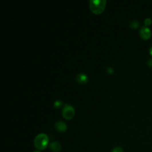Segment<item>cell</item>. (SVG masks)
Masks as SVG:
<instances>
[{
  "label": "cell",
  "mask_w": 152,
  "mask_h": 152,
  "mask_svg": "<svg viewBox=\"0 0 152 152\" xmlns=\"http://www.w3.org/2000/svg\"><path fill=\"white\" fill-rule=\"evenodd\" d=\"M49 144V138L45 133L39 134L34 140V146L38 150H44L46 149Z\"/></svg>",
  "instance_id": "1"
},
{
  "label": "cell",
  "mask_w": 152,
  "mask_h": 152,
  "mask_svg": "<svg viewBox=\"0 0 152 152\" xmlns=\"http://www.w3.org/2000/svg\"><path fill=\"white\" fill-rule=\"evenodd\" d=\"M106 4V0H90L89 1L90 9L96 14H99L103 11Z\"/></svg>",
  "instance_id": "2"
},
{
  "label": "cell",
  "mask_w": 152,
  "mask_h": 152,
  "mask_svg": "<svg viewBox=\"0 0 152 152\" xmlns=\"http://www.w3.org/2000/svg\"><path fill=\"white\" fill-rule=\"evenodd\" d=\"M62 114L65 119H71L75 115L74 108L68 104H65L62 110Z\"/></svg>",
  "instance_id": "3"
},
{
  "label": "cell",
  "mask_w": 152,
  "mask_h": 152,
  "mask_svg": "<svg viewBox=\"0 0 152 152\" xmlns=\"http://www.w3.org/2000/svg\"><path fill=\"white\" fill-rule=\"evenodd\" d=\"M139 34L143 39H148L151 35V31L148 27L144 26L140 28Z\"/></svg>",
  "instance_id": "4"
},
{
  "label": "cell",
  "mask_w": 152,
  "mask_h": 152,
  "mask_svg": "<svg viewBox=\"0 0 152 152\" xmlns=\"http://www.w3.org/2000/svg\"><path fill=\"white\" fill-rule=\"evenodd\" d=\"M55 127L58 131L63 133L65 132L67 129V125L66 124L62 121H58L55 124Z\"/></svg>",
  "instance_id": "5"
},
{
  "label": "cell",
  "mask_w": 152,
  "mask_h": 152,
  "mask_svg": "<svg viewBox=\"0 0 152 152\" xmlns=\"http://www.w3.org/2000/svg\"><path fill=\"white\" fill-rule=\"evenodd\" d=\"M50 148L53 152H60L62 149V146L60 142L55 141L50 144Z\"/></svg>",
  "instance_id": "6"
},
{
  "label": "cell",
  "mask_w": 152,
  "mask_h": 152,
  "mask_svg": "<svg viewBox=\"0 0 152 152\" xmlns=\"http://www.w3.org/2000/svg\"><path fill=\"white\" fill-rule=\"evenodd\" d=\"M77 81L82 84H84L88 81V77L84 73H79L76 76Z\"/></svg>",
  "instance_id": "7"
},
{
  "label": "cell",
  "mask_w": 152,
  "mask_h": 152,
  "mask_svg": "<svg viewBox=\"0 0 152 152\" xmlns=\"http://www.w3.org/2000/svg\"><path fill=\"white\" fill-rule=\"evenodd\" d=\"M130 27L133 29H137L139 26V22L137 20H133L130 23Z\"/></svg>",
  "instance_id": "8"
},
{
  "label": "cell",
  "mask_w": 152,
  "mask_h": 152,
  "mask_svg": "<svg viewBox=\"0 0 152 152\" xmlns=\"http://www.w3.org/2000/svg\"><path fill=\"white\" fill-rule=\"evenodd\" d=\"M111 152H124V150L121 147L117 146L114 148Z\"/></svg>",
  "instance_id": "9"
},
{
  "label": "cell",
  "mask_w": 152,
  "mask_h": 152,
  "mask_svg": "<svg viewBox=\"0 0 152 152\" xmlns=\"http://www.w3.org/2000/svg\"><path fill=\"white\" fill-rule=\"evenodd\" d=\"M144 22H145V26L147 27L148 26H150L151 25V23H152V20H151V19L150 18L147 17V18H146L145 19V21H144Z\"/></svg>",
  "instance_id": "10"
},
{
  "label": "cell",
  "mask_w": 152,
  "mask_h": 152,
  "mask_svg": "<svg viewBox=\"0 0 152 152\" xmlns=\"http://www.w3.org/2000/svg\"><path fill=\"white\" fill-rule=\"evenodd\" d=\"M61 105H62V102L60 100H56L54 103V106L55 108H57L61 107Z\"/></svg>",
  "instance_id": "11"
},
{
  "label": "cell",
  "mask_w": 152,
  "mask_h": 152,
  "mask_svg": "<svg viewBox=\"0 0 152 152\" xmlns=\"http://www.w3.org/2000/svg\"><path fill=\"white\" fill-rule=\"evenodd\" d=\"M147 64L150 66V67H152V58H149L147 61Z\"/></svg>",
  "instance_id": "12"
},
{
  "label": "cell",
  "mask_w": 152,
  "mask_h": 152,
  "mask_svg": "<svg viewBox=\"0 0 152 152\" xmlns=\"http://www.w3.org/2000/svg\"><path fill=\"white\" fill-rule=\"evenodd\" d=\"M107 71H108V73H113V70L111 68H110V67H108L107 68Z\"/></svg>",
  "instance_id": "13"
},
{
  "label": "cell",
  "mask_w": 152,
  "mask_h": 152,
  "mask_svg": "<svg viewBox=\"0 0 152 152\" xmlns=\"http://www.w3.org/2000/svg\"><path fill=\"white\" fill-rule=\"evenodd\" d=\"M149 53L152 55V46L150 48V49H149Z\"/></svg>",
  "instance_id": "14"
},
{
  "label": "cell",
  "mask_w": 152,
  "mask_h": 152,
  "mask_svg": "<svg viewBox=\"0 0 152 152\" xmlns=\"http://www.w3.org/2000/svg\"><path fill=\"white\" fill-rule=\"evenodd\" d=\"M34 152H41L39 150H36V151H35Z\"/></svg>",
  "instance_id": "15"
}]
</instances>
